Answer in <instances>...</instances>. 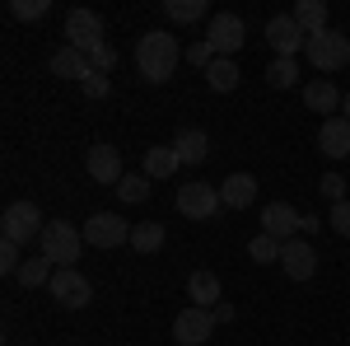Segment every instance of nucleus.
I'll return each instance as SVG.
<instances>
[{"instance_id": "nucleus-28", "label": "nucleus", "mask_w": 350, "mask_h": 346, "mask_svg": "<svg viewBox=\"0 0 350 346\" xmlns=\"http://www.w3.org/2000/svg\"><path fill=\"white\" fill-rule=\"evenodd\" d=\"M117 197H122V201H131V206L150 201V178H145V173H126V178L117 183Z\"/></svg>"}, {"instance_id": "nucleus-6", "label": "nucleus", "mask_w": 350, "mask_h": 346, "mask_svg": "<svg viewBox=\"0 0 350 346\" xmlns=\"http://www.w3.org/2000/svg\"><path fill=\"white\" fill-rule=\"evenodd\" d=\"M108 42V28H103V14H94V10H70L66 14V47H75V52H94V47H103Z\"/></svg>"}, {"instance_id": "nucleus-11", "label": "nucleus", "mask_w": 350, "mask_h": 346, "mask_svg": "<svg viewBox=\"0 0 350 346\" xmlns=\"http://www.w3.org/2000/svg\"><path fill=\"white\" fill-rule=\"evenodd\" d=\"M52 299L61 304V309H84L89 299H94V286L84 281L75 267H61L52 276Z\"/></svg>"}, {"instance_id": "nucleus-5", "label": "nucleus", "mask_w": 350, "mask_h": 346, "mask_svg": "<svg viewBox=\"0 0 350 346\" xmlns=\"http://www.w3.org/2000/svg\"><path fill=\"white\" fill-rule=\"evenodd\" d=\"M224 211V197H219L215 183H183L178 187V215H187V220H215Z\"/></svg>"}, {"instance_id": "nucleus-14", "label": "nucleus", "mask_w": 350, "mask_h": 346, "mask_svg": "<svg viewBox=\"0 0 350 346\" xmlns=\"http://www.w3.org/2000/svg\"><path fill=\"white\" fill-rule=\"evenodd\" d=\"M341 103H346V94L327 80V75H318V80L304 84V108H308V112H323V122L332 117V112H341Z\"/></svg>"}, {"instance_id": "nucleus-31", "label": "nucleus", "mask_w": 350, "mask_h": 346, "mask_svg": "<svg viewBox=\"0 0 350 346\" xmlns=\"http://www.w3.org/2000/svg\"><path fill=\"white\" fill-rule=\"evenodd\" d=\"M89 61H94V71H98V75H112V71H117V47L103 42V47H94V52H89Z\"/></svg>"}, {"instance_id": "nucleus-3", "label": "nucleus", "mask_w": 350, "mask_h": 346, "mask_svg": "<svg viewBox=\"0 0 350 346\" xmlns=\"http://www.w3.org/2000/svg\"><path fill=\"white\" fill-rule=\"evenodd\" d=\"M308 61H313V71L318 75H332V71H341V66H350V38L341 33V28H323V33H313L308 38Z\"/></svg>"}, {"instance_id": "nucleus-13", "label": "nucleus", "mask_w": 350, "mask_h": 346, "mask_svg": "<svg viewBox=\"0 0 350 346\" xmlns=\"http://www.w3.org/2000/svg\"><path fill=\"white\" fill-rule=\"evenodd\" d=\"M299 220H304V211H295L290 201H267V206H262V234L290 243L299 234Z\"/></svg>"}, {"instance_id": "nucleus-34", "label": "nucleus", "mask_w": 350, "mask_h": 346, "mask_svg": "<svg viewBox=\"0 0 350 346\" xmlns=\"http://www.w3.org/2000/svg\"><path fill=\"white\" fill-rule=\"evenodd\" d=\"M318 192H323L327 201L336 206V201H346V178H341V173H327L323 183H318Z\"/></svg>"}, {"instance_id": "nucleus-12", "label": "nucleus", "mask_w": 350, "mask_h": 346, "mask_svg": "<svg viewBox=\"0 0 350 346\" xmlns=\"http://www.w3.org/2000/svg\"><path fill=\"white\" fill-rule=\"evenodd\" d=\"M267 42L275 56H295L299 47H308V33L295 24V14H271L267 19Z\"/></svg>"}, {"instance_id": "nucleus-4", "label": "nucleus", "mask_w": 350, "mask_h": 346, "mask_svg": "<svg viewBox=\"0 0 350 346\" xmlns=\"http://www.w3.org/2000/svg\"><path fill=\"white\" fill-rule=\"evenodd\" d=\"M0 230H5V239H10V243H19V248H24L28 239H42L47 220H42V211H38L33 201H10L5 215H0Z\"/></svg>"}, {"instance_id": "nucleus-23", "label": "nucleus", "mask_w": 350, "mask_h": 346, "mask_svg": "<svg viewBox=\"0 0 350 346\" xmlns=\"http://www.w3.org/2000/svg\"><path fill=\"white\" fill-rule=\"evenodd\" d=\"M290 14H295V24L304 28L308 38H313V33H323V28H327V5H323V0H299V5L290 10Z\"/></svg>"}, {"instance_id": "nucleus-36", "label": "nucleus", "mask_w": 350, "mask_h": 346, "mask_svg": "<svg viewBox=\"0 0 350 346\" xmlns=\"http://www.w3.org/2000/svg\"><path fill=\"white\" fill-rule=\"evenodd\" d=\"M187 61H191V66H211V61H215L211 42H206V38H201V42H191V47H187Z\"/></svg>"}, {"instance_id": "nucleus-39", "label": "nucleus", "mask_w": 350, "mask_h": 346, "mask_svg": "<svg viewBox=\"0 0 350 346\" xmlns=\"http://www.w3.org/2000/svg\"><path fill=\"white\" fill-rule=\"evenodd\" d=\"M341 117H350V94H346V103H341Z\"/></svg>"}, {"instance_id": "nucleus-7", "label": "nucleus", "mask_w": 350, "mask_h": 346, "mask_svg": "<svg viewBox=\"0 0 350 346\" xmlns=\"http://www.w3.org/2000/svg\"><path fill=\"white\" fill-rule=\"evenodd\" d=\"M206 42H211V52H215V56H229V61H234V52L247 42V28H243L239 14H211V24H206Z\"/></svg>"}, {"instance_id": "nucleus-22", "label": "nucleus", "mask_w": 350, "mask_h": 346, "mask_svg": "<svg viewBox=\"0 0 350 346\" xmlns=\"http://www.w3.org/2000/svg\"><path fill=\"white\" fill-rule=\"evenodd\" d=\"M173 173H178L173 145H150V150H145V178L154 183V178H173Z\"/></svg>"}, {"instance_id": "nucleus-38", "label": "nucleus", "mask_w": 350, "mask_h": 346, "mask_svg": "<svg viewBox=\"0 0 350 346\" xmlns=\"http://www.w3.org/2000/svg\"><path fill=\"white\" fill-rule=\"evenodd\" d=\"M211 314H215V323H229V319H234V304H215Z\"/></svg>"}, {"instance_id": "nucleus-24", "label": "nucleus", "mask_w": 350, "mask_h": 346, "mask_svg": "<svg viewBox=\"0 0 350 346\" xmlns=\"http://www.w3.org/2000/svg\"><path fill=\"white\" fill-rule=\"evenodd\" d=\"M52 276H56V267L38 253V258H24V267H19V276H14V281H19L24 291H33V286H52Z\"/></svg>"}, {"instance_id": "nucleus-9", "label": "nucleus", "mask_w": 350, "mask_h": 346, "mask_svg": "<svg viewBox=\"0 0 350 346\" xmlns=\"http://www.w3.org/2000/svg\"><path fill=\"white\" fill-rule=\"evenodd\" d=\"M215 337V314L211 309H196V304H187L178 319H173V342L178 346H201Z\"/></svg>"}, {"instance_id": "nucleus-32", "label": "nucleus", "mask_w": 350, "mask_h": 346, "mask_svg": "<svg viewBox=\"0 0 350 346\" xmlns=\"http://www.w3.org/2000/svg\"><path fill=\"white\" fill-rule=\"evenodd\" d=\"M327 225H332V234L350 239V201H336V206H332V215H327Z\"/></svg>"}, {"instance_id": "nucleus-30", "label": "nucleus", "mask_w": 350, "mask_h": 346, "mask_svg": "<svg viewBox=\"0 0 350 346\" xmlns=\"http://www.w3.org/2000/svg\"><path fill=\"white\" fill-rule=\"evenodd\" d=\"M47 10H52V0H10V19H28V24L42 19Z\"/></svg>"}, {"instance_id": "nucleus-17", "label": "nucleus", "mask_w": 350, "mask_h": 346, "mask_svg": "<svg viewBox=\"0 0 350 346\" xmlns=\"http://www.w3.org/2000/svg\"><path fill=\"white\" fill-rule=\"evenodd\" d=\"M173 155H178V164H206V155H211V136L201 132V127H183L178 140H173Z\"/></svg>"}, {"instance_id": "nucleus-35", "label": "nucleus", "mask_w": 350, "mask_h": 346, "mask_svg": "<svg viewBox=\"0 0 350 346\" xmlns=\"http://www.w3.org/2000/svg\"><path fill=\"white\" fill-rule=\"evenodd\" d=\"M84 94H89V99H108V94H112V80H108V75H98V71H94V75L84 80Z\"/></svg>"}, {"instance_id": "nucleus-25", "label": "nucleus", "mask_w": 350, "mask_h": 346, "mask_svg": "<svg viewBox=\"0 0 350 346\" xmlns=\"http://www.w3.org/2000/svg\"><path fill=\"white\" fill-rule=\"evenodd\" d=\"M163 239H168V230H163L159 220H145V225H131V248L135 253H159Z\"/></svg>"}, {"instance_id": "nucleus-20", "label": "nucleus", "mask_w": 350, "mask_h": 346, "mask_svg": "<svg viewBox=\"0 0 350 346\" xmlns=\"http://www.w3.org/2000/svg\"><path fill=\"white\" fill-rule=\"evenodd\" d=\"M187 299L196 309H215L219 304V276L215 271H191L187 276Z\"/></svg>"}, {"instance_id": "nucleus-15", "label": "nucleus", "mask_w": 350, "mask_h": 346, "mask_svg": "<svg viewBox=\"0 0 350 346\" xmlns=\"http://www.w3.org/2000/svg\"><path fill=\"white\" fill-rule=\"evenodd\" d=\"M280 267H285L290 281H308V276L318 271V253H313V243L290 239L285 248H280Z\"/></svg>"}, {"instance_id": "nucleus-21", "label": "nucleus", "mask_w": 350, "mask_h": 346, "mask_svg": "<svg viewBox=\"0 0 350 346\" xmlns=\"http://www.w3.org/2000/svg\"><path fill=\"white\" fill-rule=\"evenodd\" d=\"M239 80H243V71L229 61V56H215V61L206 66V84H211L215 94H234V89H239Z\"/></svg>"}, {"instance_id": "nucleus-16", "label": "nucleus", "mask_w": 350, "mask_h": 346, "mask_svg": "<svg viewBox=\"0 0 350 346\" xmlns=\"http://www.w3.org/2000/svg\"><path fill=\"white\" fill-rule=\"evenodd\" d=\"M318 145L327 160H346L350 155V117H327L318 127Z\"/></svg>"}, {"instance_id": "nucleus-8", "label": "nucleus", "mask_w": 350, "mask_h": 346, "mask_svg": "<svg viewBox=\"0 0 350 346\" xmlns=\"http://www.w3.org/2000/svg\"><path fill=\"white\" fill-rule=\"evenodd\" d=\"M84 243H94V248H122V243H131V225L112 211H98L84 220Z\"/></svg>"}, {"instance_id": "nucleus-27", "label": "nucleus", "mask_w": 350, "mask_h": 346, "mask_svg": "<svg viewBox=\"0 0 350 346\" xmlns=\"http://www.w3.org/2000/svg\"><path fill=\"white\" fill-rule=\"evenodd\" d=\"M267 80H271V89H295L299 84V61L295 56H275L271 71H267Z\"/></svg>"}, {"instance_id": "nucleus-2", "label": "nucleus", "mask_w": 350, "mask_h": 346, "mask_svg": "<svg viewBox=\"0 0 350 346\" xmlns=\"http://www.w3.org/2000/svg\"><path fill=\"white\" fill-rule=\"evenodd\" d=\"M80 248H84V230L66 225V220H47V230H42V239H38V253H42L56 271L80 262Z\"/></svg>"}, {"instance_id": "nucleus-29", "label": "nucleus", "mask_w": 350, "mask_h": 346, "mask_svg": "<svg viewBox=\"0 0 350 346\" xmlns=\"http://www.w3.org/2000/svg\"><path fill=\"white\" fill-rule=\"evenodd\" d=\"M280 248H285L280 239H271V234H257V239L247 243V258H252V262H280Z\"/></svg>"}, {"instance_id": "nucleus-37", "label": "nucleus", "mask_w": 350, "mask_h": 346, "mask_svg": "<svg viewBox=\"0 0 350 346\" xmlns=\"http://www.w3.org/2000/svg\"><path fill=\"white\" fill-rule=\"evenodd\" d=\"M299 230H304V234H318V230H327V225H323V215H304Z\"/></svg>"}, {"instance_id": "nucleus-33", "label": "nucleus", "mask_w": 350, "mask_h": 346, "mask_svg": "<svg viewBox=\"0 0 350 346\" xmlns=\"http://www.w3.org/2000/svg\"><path fill=\"white\" fill-rule=\"evenodd\" d=\"M19 267H24V258H19V243H0V271L5 276H19Z\"/></svg>"}, {"instance_id": "nucleus-18", "label": "nucleus", "mask_w": 350, "mask_h": 346, "mask_svg": "<svg viewBox=\"0 0 350 346\" xmlns=\"http://www.w3.org/2000/svg\"><path fill=\"white\" fill-rule=\"evenodd\" d=\"M219 197H224L229 211H243V206H252V197H257V178H252V173H229V178L219 183Z\"/></svg>"}, {"instance_id": "nucleus-1", "label": "nucleus", "mask_w": 350, "mask_h": 346, "mask_svg": "<svg viewBox=\"0 0 350 346\" xmlns=\"http://www.w3.org/2000/svg\"><path fill=\"white\" fill-rule=\"evenodd\" d=\"M135 66H140V80H150V84L173 80V71H178V38L163 33V28H150L145 38H135Z\"/></svg>"}, {"instance_id": "nucleus-10", "label": "nucleus", "mask_w": 350, "mask_h": 346, "mask_svg": "<svg viewBox=\"0 0 350 346\" xmlns=\"http://www.w3.org/2000/svg\"><path fill=\"white\" fill-rule=\"evenodd\" d=\"M84 169H89V178L103 187H117L126 173H122V150L108 145V140H98V145H89V155H84Z\"/></svg>"}, {"instance_id": "nucleus-26", "label": "nucleus", "mask_w": 350, "mask_h": 346, "mask_svg": "<svg viewBox=\"0 0 350 346\" xmlns=\"http://www.w3.org/2000/svg\"><path fill=\"white\" fill-rule=\"evenodd\" d=\"M163 14L173 24H196V19H211V5L206 0H163Z\"/></svg>"}, {"instance_id": "nucleus-19", "label": "nucleus", "mask_w": 350, "mask_h": 346, "mask_svg": "<svg viewBox=\"0 0 350 346\" xmlns=\"http://www.w3.org/2000/svg\"><path fill=\"white\" fill-rule=\"evenodd\" d=\"M52 75H61V80H89L94 75V61L84 52H75V47H61V52L52 56Z\"/></svg>"}]
</instances>
